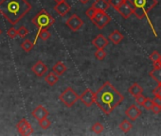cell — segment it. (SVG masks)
Masks as SVG:
<instances>
[{"instance_id": "cell-29", "label": "cell", "mask_w": 161, "mask_h": 136, "mask_svg": "<svg viewBox=\"0 0 161 136\" xmlns=\"http://www.w3.org/2000/svg\"><path fill=\"white\" fill-rule=\"evenodd\" d=\"M124 0H108V3L110 6H112L113 8H115L116 10L122 4V2Z\"/></svg>"}, {"instance_id": "cell-10", "label": "cell", "mask_w": 161, "mask_h": 136, "mask_svg": "<svg viewBox=\"0 0 161 136\" xmlns=\"http://www.w3.org/2000/svg\"><path fill=\"white\" fill-rule=\"evenodd\" d=\"M79 99L86 107H90L92 106V104L95 103V93L92 92L90 89H86L82 95L79 96Z\"/></svg>"}, {"instance_id": "cell-3", "label": "cell", "mask_w": 161, "mask_h": 136, "mask_svg": "<svg viewBox=\"0 0 161 136\" xmlns=\"http://www.w3.org/2000/svg\"><path fill=\"white\" fill-rule=\"evenodd\" d=\"M128 1L133 6L134 14L138 19H142L147 16L148 13L158 3L157 0H128Z\"/></svg>"}, {"instance_id": "cell-41", "label": "cell", "mask_w": 161, "mask_h": 136, "mask_svg": "<svg viewBox=\"0 0 161 136\" xmlns=\"http://www.w3.org/2000/svg\"><path fill=\"white\" fill-rule=\"evenodd\" d=\"M1 34H2V30H1V29H0V35H1Z\"/></svg>"}, {"instance_id": "cell-7", "label": "cell", "mask_w": 161, "mask_h": 136, "mask_svg": "<svg viewBox=\"0 0 161 136\" xmlns=\"http://www.w3.org/2000/svg\"><path fill=\"white\" fill-rule=\"evenodd\" d=\"M117 12H119V13L124 19H128L132 14H134L133 6L131 5V3L128 1V0H124V1L122 2V4L117 9Z\"/></svg>"}, {"instance_id": "cell-28", "label": "cell", "mask_w": 161, "mask_h": 136, "mask_svg": "<svg viewBox=\"0 0 161 136\" xmlns=\"http://www.w3.org/2000/svg\"><path fill=\"white\" fill-rule=\"evenodd\" d=\"M17 32H18V35L21 37V38H24L26 37L28 34H29V29L25 27V26H21L18 29H17Z\"/></svg>"}, {"instance_id": "cell-9", "label": "cell", "mask_w": 161, "mask_h": 136, "mask_svg": "<svg viewBox=\"0 0 161 136\" xmlns=\"http://www.w3.org/2000/svg\"><path fill=\"white\" fill-rule=\"evenodd\" d=\"M17 130L21 135H31L33 132V128L30 125L26 118H22L16 125Z\"/></svg>"}, {"instance_id": "cell-36", "label": "cell", "mask_w": 161, "mask_h": 136, "mask_svg": "<svg viewBox=\"0 0 161 136\" xmlns=\"http://www.w3.org/2000/svg\"><path fill=\"white\" fill-rule=\"evenodd\" d=\"M153 95L155 97H161V84H158V86L153 90Z\"/></svg>"}, {"instance_id": "cell-12", "label": "cell", "mask_w": 161, "mask_h": 136, "mask_svg": "<svg viewBox=\"0 0 161 136\" xmlns=\"http://www.w3.org/2000/svg\"><path fill=\"white\" fill-rule=\"evenodd\" d=\"M31 114H32V116H33L35 119H37V120L39 121V120H41V119H43V118L47 117L48 114H49V112H48V111H47L44 106L39 105V106H37V107L32 111Z\"/></svg>"}, {"instance_id": "cell-33", "label": "cell", "mask_w": 161, "mask_h": 136, "mask_svg": "<svg viewBox=\"0 0 161 136\" xmlns=\"http://www.w3.org/2000/svg\"><path fill=\"white\" fill-rule=\"evenodd\" d=\"M160 56H161V55H160L157 51H153V52L150 55V59H151V60H152L153 62H154V61H158V60H159Z\"/></svg>"}, {"instance_id": "cell-23", "label": "cell", "mask_w": 161, "mask_h": 136, "mask_svg": "<svg viewBox=\"0 0 161 136\" xmlns=\"http://www.w3.org/2000/svg\"><path fill=\"white\" fill-rule=\"evenodd\" d=\"M33 46H34V44L32 43V42H31L30 40H25L22 44H21V47H22V49L24 50V51H26V52H30V51H31L32 50V48H33Z\"/></svg>"}, {"instance_id": "cell-11", "label": "cell", "mask_w": 161, "mask_h": 136, "mask_svg": "<svg viewBox=\"0 0 161 136\" xmlns=\"http://www.w3.org/2000/svg\"><path fill=\"white\" fill-rule=\"evenodd\" d=\"M32 72L37 76V77H42L45 75V73L47 71V66L42 61V60H38L31 68Z\"/></svg>"}, {"instance_id": "cell-17", "label": "cell", "mask_w": 161, "mask_h": 136, "mask_svg": "<svg viewBox=\"0 0 161 136\" xmlns=\"http://www.w3.org/2000/svg\"><path fill=\"white\" fill-rule=\"evenodd\" d=\"M66 70H67L66 66H65L64 63L62 62V61H57V62L53 65V67H52V71H53L55 74H57L58 76H61V75L64 74V73L66 72Z\"/></svg>"}, {"instance_id": "cell-19", "label": "cell", "mask_w": 161, "mask_h": 136, "mask_svg": "<svg viewBox=\"0 0 161 136\" xmlns=\"http://www.w3.org/2000/svg\"><path fill=\"white\" fill-rule=\"evenodd\" d=\"M45 81L49 86H54L59 81V76L52 71V72L48 73L47 75V77H45Z\"/></svg>"}, {"instance_id": "cell-27", "label": "cell", "mask_w": 161, "mask_h": 136, "mask_svg": "<svg viewBox=\"0 0 161 136\" xmlns=\"http://www.w3.org/2000/svg\"><path fill=\"white\" fill-rule=\"evenodd\" d=\"M51 125V121L49 119H47V117L46 118H43L41 120H39V126L43 128V129H47L50 127Z\"/></svg>"}, {"instance_id": "cell-30", "label": "cell", "mask_w": 161, "mask_h": 136, "mask_svg": "<svg viewBox=\"0 0 161 136\" xmlns=\"http://www.w3.org/2000/svg\"><path fill=\"white\" fill-rule=\"evenodd\" d=\"M7 35L10 37V38H12V39H14V38H15L17 35H18V32H17V29H15V28H14V27H12L11 29H8V31H7Z\"/></svg>"}, {"instance_id": "cell-39", "label": "cell", "mask_w": 161, "mask_h": 136, "mask_svg": "<svg viewBox=\"0 0 161 136\" xmlns=\"http://www.w3.org/2000/svg\"><path fill=\"white\" fill-rule=\"evenodd\" d=\"M54 1L58 4V3H62V2H64L65 0H54Z\"/></svg>"}, {"instance_id": "cell-40", "label": "cell", "mask_w": 161, "mask_h": 136, "mask_svg": "<svg viewBox=\"0 0 161 136\" xmlns=\"http://www.w3.org/2000/svg\"><path fill=\"white\" fill-rule=\"evenodd\" d=\"M158 61H159V63H160V65H161V56H160V58H159Z\"/></svg>"}, {"instance_id": "cell-26", "label": "cell", "mask_w": 161, "mask_h": 136, "mask_svg": "<svg viewBox=\"0 0 161 136\" xmlns=\"http://www.w3.org/2000/svg\"><path fill=\"white\" fill-rule=\"evenodd\" d=\"M94 55L97 60H103L106 57V52L104 51V48H101V49H97V51L94 53Z\"/></svg>"}, {"instance_id": "cell-20", "label": "cell", "mask_w": 161, "mask_h": 136, "mask_svg": "<svg viewBox=\"0 0 161 136\" xmlns=\"http://www.w3.org/2000/svg\"><path fill=\"white\" fill-rule=\"evenodd\" d=\"M128 92H129L133 97H137V96H139V95L142 94L143 88H142L138 83H134V84H132V85L129 87Z\"/></svg>"}, {"instance_id": "cell-4", "label": "cell", "mask_w": 161, "mask_h": 136, "mask_svg": "<svg viewBox=\"0 0 161 136\" xmlns=\"http://www.w3.org/2000/svg\"><path fill=\"white\" fill-rule=\"evenodd\" d=\"M32 23L39 29H43L52 26L55 23V19L46 10H42L32 18Z\"/></svg>"}, {"instance_id": "cell-13", "label": "cell", "mask_w": 161, "mask_h": 136, "mask_svg": "<svg viewBox=\"0 0 161 136\" xmlns=\"http://www.w3.org/2000/svg\"><path fill=\"white\" fill-rule=\"evenodd\" d=\"M109 44V41L107 38H105L103 34H99L98 36H96L94 38V40L92 41V44L97 48V49H101V48H105Z\"/></svg>"}, {"instance_id": "cell-32", "label": "cell", "mask_w": 161, "mask_h": 136, "mask_svg": "<svg viewBox=\"0 0 161 136\" xmlns=\"http://www.w3.org/2000/svg\"><path fill=\"white\" fill-rule=\"evenodd\" d=\"M96 13H97V10H95L93 7H91V8H89V9L86 12V16L91 20V19L94 17V15L96 14Z\"/></svg>"}, {"instance_id": "cell-21", "label": "cell", "mask_w": 161, "mask_h": 136, "mask_svg": "<svg viewBox=\"0 0 161 136\" xmlns=\"http://www.w3.org/2000/svg\"><path fill=\"white\" fill-rule=\"evenodd\" d=\"M150 76H151L158 84H161V67L153 68V69L150 72Z\"/></svg>"}, {"instance_id": "cell-35", "label": "cell", "mask_w": 161, "mask_h": 136, "mask_svg": "<svg viewBox=\"0 0 161 136\" xmlns=\"http://www.w3.org/2000/svg\"><path fill=\"white\" fill-rule=\"evenodd\" d=\"M151 110L153 111V113L158 114V113H160V112H161V106L156 105V104H153V106L152 107V109H151Z\"/></svg>"}, {"instance_id": "cell-24", "label": "cell", "mask_w": 161, "mask_h": 136, "mask_svg": "<svg viewBox=\"0 0 161 136\" xmlns=\"http://www.w3.org/2000/svg\"><path fill=\"white\" fill-rule=\"evenodd\" d=\"M38 36H39L40 39H42L43 41H47V40H48V39L51 37V34H50V32L47 30V29H40V32L38 33Z\"/></svg>"}, {"instance_id": "cell-25", "label": "cell", "mask_w": 161, "mask_h": 136, "mask_svg": "<svg viewBox=\"0 0 161 136\" xmlns=\"http://www.w3.org/2000/svg\"><path fill=\"white\" fill-rule=\"evenodd\" d=\"M104 129V127L100 123V122H96L93 126H92V131L96 134H101Z\"/></svg>"}, {"instance_id": "cell-5", "label": "cell", "mask_w": 161, "mask_h": 136, "mask_svg": "<svg viewBox=\"0 0 161 136\" xmlns=\"http://www.w3.org/2000/svg\"><path fill=\"white\" fill-rule=\"evenodd\" d=\"M59 99L67 107V108H71L78 100H79V96L77 95V93L71 88V87H67L59 97Z\"/></svg>"}, {"instance_id": "cell-37", "label": "cell", "mask_w": 161, "mask_h": 136, "mask_svg": "<svg viewBox=\"0 0 161 136\" xmlns=\"http://www.w3.org/2000/svg\"><path fill=\"white\" fill-rule=\"evenodd\" d=\"M153 104L161 106V97H154V98L153 99Z\"/></svg>"}, {"instance_id": "cell-16", "label": "cell", "mask_w": 161, "mask_h": 136, "mask_svg": "<svg viewBox=\"0 0 161 136\" xmlns=\"http://www.w3.org/2000/svg\"><path fill=\"white\" fill-rule=\"evenodd\" d=\"M92 7L97 10V11H103V12H106L110 5L108 3L107 0H96V1L93 3Z\"/></svg>"}, {"instance_id": "cell-8", "label": "cell", "mask_w": 161, "mask_h": 136, "mask_svg": "<svg viewBox=\"0 0 161 136\" xmlns=\"http://www.w3.org/2000/svg\"><path fill=\"white\" fill-rule=\"evenodd\" d=\"M84 25V21L80 19L77 14H72L66 21V26L72 30V31H77Z\"/></svg>"}, {"instance_id": "cell-18", "label": "cell", "mask_w": 161, "mask_h": 136, "mask_svg": "<svg viewBox=\"0 0 161 136\" xmlns=\"http://www.w3.org/2000/svg\"><path fill=\"white\" fill-rule=\"evenodd\" d=\"M114 44H119L123 40V35L119 30H114L112 33H110L108 38Z\"/></svg>"}, {"instance_id": "cell-14", "label": "cell", "mask_w": 161, "mask_h": 136, "mask_svg": "<svg viewBox=\"0 0 161 136\" xmlns=\"http://www.w3.org/2000/svg\"><path fill=\"white\" fill-rule=\"evenodd\" d=\"M126 116L131 120V121H136L141 114V111L136 106V105H131L125 112Z\"/></svg>"}, {"instance_id": "cell-31", "label": "cell", "mask_w": 161, "mask_h": 136, "mask_svg": "<svg viewBox=\"0 0 161 136\" xmlns=\"http://www.w3.org/2000/svg\"><path fill=\"white\" fill-rule=\"evenodd\" d=\"M146 110L150 111L152 109V107L153 106V99H150V98H146L143 105H142Z\"/></svg>"}, {"instance_id": "cell-38", "label": "cell", "mask_w": 161, "mask_h": 136, "mask_svg": "<svg viewBox=\"0 0 161 136\" xmlns=\"http://www.w3.org/2000/svg\"><path fill=\"white\" fill-rule=\"evenodd\" d=\"M79 1H80L82 4H87L89 2V0H79Z\"/></svg>"}, {"instance_id": "cell-22", "label": "cell", "mask_w": 161, "mask_h": 136, "mask_svg": "<svg viewBox=\"0 0 161 136\" xmlns=\"http://www.w3.org/2000/svg\"><path fill=\"white\" fill-rule=\"evenodd\" d=\"M132 128H133L132 123H131L129 120H127V119L122 120V121H121V123L119 124V128H120V129H121V131H122V132H124V133L129 132V131L132 129Z\"/></svg>"}, {"instance_id": "cell-1", "label": "cell", "mask_w": 161, "mask_h": 136, "mask_svg": "<svg viewBox=\"0 0 161 136\" xmlns=\"http://www.w3.org/2000/svg\"><path fill=\"white\" fill-rule=\"evenodd\" d=\"M123 99L124 97L109 81L104 82L95 93V103L105 114H110Z\"/></svg>"}, {"instance_id": "cell-15", "label": "cell", "mask_w": 161, "mask_h": 136, "mask_svg": "<svg viewBox=\"0 0 161 136\" xmlns=\"http://www.w3.org/2000/svg\"><path fill=\"white\" fill-rule=\"evenodd\" d=\"M70 9H71L70 5H68L65 1L62 2V3H58L54 7V10L56 11V13L61 16H64L65 14H67L69 13Z\"/></svg>"}, {"instance_id": "cell-2", "label": "cell", "mask_w": 161, "mask_h": 136, "mask_svg": "<svg viewBox=\"0 0 161 136\" xmlns=\"http://www.w3.org/2000/svg\"><path fill=\"white\" fill-rule=\"evenodd\" d=\"M32 9L27 0H0V14L15 26Z\"/></svg>"}, {"instance_id": "cell-34", "label": "cell", "mask_w": 161, "mask_h": 136, "mask_svg": "<svg viewBox=\"0 0 161 136\" xmlns=\"http://www.w3.org/2000/svg\"><path fill=\"white\" fill-rule=\"evenodd\" d=\"M145 99H146V97H145L142 94H141V95H139V96H137V97H136V102L138 105H140V106H142V105H143V103H144Z\"/></svg>"}, {"instance_id": "cell-6", "label": "cell", "mask_w": 161, "mask_h": 136, "mask_svg": "<svg viewBox=\"0 0 161 136\" xmlns=\"http://www.w3.org/2000/svg\"><path fill=\"white\" fill-rule=\"evenodd\" d=\"M91 21L93 22V24H95V26L102 29H103L105 26H107L110 21H111V17L106 13V12H103V11H97L96 14L94 15V17L91 19Z\"/></svg>"}]
</instances>
